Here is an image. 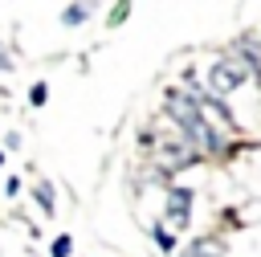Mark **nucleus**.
I'll use <instances>...</instances> for the list:
<instances>
[{"label":"nucleus","instance_id":"obj_1","mask_svg":"<svg viewBox=\"0 0 261 257\" xmlns=\"http://www.w3.org/2000/svg\"><path fill=\"white\" fill-rule=\"evenodd\" d=\"M163 110L171 114V122L179 126V135H184L196 151H224V147H228L224 131H216V126L200 114V106H196L192 94H184V90H167V94H163Z\"/></svg>","mask_w":261,"mask_h":257},{"label":"nucleus","instance_id":"obj_2","mask_svg":"<svg viewBox=\"0 0 261 257\" xmlns=\"http://www.w3.org/2000/svg\"><path fill=\"white\" fill-rule=\"evenodd\" d=\"M249 82V69L241 57H216L208 65V86H212V98H228L232 90H241Z\"/></svg>","mask_w":261,"mask_h":257},{"label":"nucleus","instance_id":"obj_3","mask_svg":"<svg viewBox=\"0 0 261 257\" xmlns=\"http://www.w3.org/2000/svg\"><path fill=\"white\" fill-rule=\"evenodd\" d=\"M192 204H196V192H192V188H171V192H167L163 216H167V224H171L175 233H184V228L192 224Z\"/></svg>","mask_w":261,"mask_h":257},{"label":"nucleus","instance_id":"obj_4","mask_svg":"<svg viewBox=\"0 0 261 257\" xmlns=\"http://www.w3.org/2000/svg\"><path fill=\"white\" fill-rule=\"evenodd\" d=\"M228 253V241L224 237H216V233H200L179 257H224Z\"/></svg>","mask_w":261,"mask_h":257},{"label":"nucleus","instance_id":"obj_5","mask_svg":"<svg viewBox=\"0 0 261 257\" xmlns=\"http://www.w3.org/2000/svg\"><path fill=\"white\" fill-rule=\"evenodd\" d=\"M237 57L245 61L249 78H257V82H261V41H253V37H241V41H237Z\"/></svg>","mask_w":261,"mask_h":257},{"label":"nucleus","instance_id":"obj_6","mask_svg":"<svg viewBox=\"0 0 261 257\" xmlns=\"http://www.w3.org/2000/svg\"><path fill=\"white\" fill-rule=\"evenodd\" d=\"M90 12H94V4H69V8L61 12V24H82Z\"/></svg>","mask_w":261,"mask_h":257},{"label":"nucleus","instance_id":"obj_7","mask_svg":"<svg viewBox=\"0 0 261 257\" xmlns=\"http://www.w3.org/2000/svg\"><path fill=\"white\" fill-rule=\"evenodd\" d=\"M151 241H155L163 253H171V249H175V233H171V228H163V224H155V228H151Z\"/></svg>","mask_w":261,"mask_h":257},{"label":"nucleus","instance_id":"obj_8","mask_svg":"<svg viewBox=\"0 0 261 257\" xmlns=\"http://www.w3.org/2000/svg\"><path fill=\"white\" fill-rule=\"evenodd\" d=\"M37 204H41L45 212H53V188H49V184H41V188H37Z\"/></svg>","mask_w":261,"mask_h":257},{"label":"nucleus","instance_id":"obj_9","mask_svg":"<svg viewBox=\"0 0 261 257\" xmlns=\"http://www.w3.org/2000/svg\"><path fill=\"white\" fill-rule=\"evenodd\" d=\"M69 253H73V241L69 237H57L53 241V257H69Z\"/></svg>","mask_w":261,"mask_h":257},{"label":"nucleus","instance_id":"obj_10","mask_svg":"<svg viewBox=\"0 0 261 257\" xmlns=\"http://www.w3.org/2000/svg\"><path fill=\"white\" fill-rule=\"evenodd\" d=\"M45 94H49V90H45V82H37V86H33V94H29V102H33V106H45Z\"/></svg>","mask_w":261,"mask_h":257},{"label":"nucleus","instance_id":"obj_11","mask_svg":"<svg viewBox=\"0 0 261 257\" xmlns=\"http://www.w3.org/2000/svg\"><path fill=\"white\" fill-rule=\"evenodd\" d=\"M0 69H12V57H8V49L0 45Z\"/></svg>","mask_w":261,"mask_h":257},{"label":"nucleus","instance_id":"obj_12","mask_svg":"<svg viewBox=\"0 0 261 257\" xmlns=\"http://www.w3.org/2000/svg\"><path fill=\"white\" fill-rule=\"evenodd\" d=\"M0 163H4V155H0Z\"/></svg>","mask_w":261,"mask_h":257}]
</instances>
